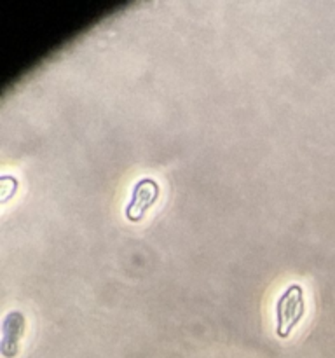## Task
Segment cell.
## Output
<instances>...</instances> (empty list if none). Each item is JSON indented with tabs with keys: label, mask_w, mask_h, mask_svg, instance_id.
I'll return each mask as SVG.
<instances>
[{
	"label": "cell",
	"mask_w": 335,
	"mask_h": 358,
	"mask_svg": "<svg viewBox=\"0 0 335 358\" xmlns=\"http://www.w3.org/2000/svg\"><path fill=\"white\" fill-rule=\"evenodd\" d=\"M27 324H24V317L20 310L9 311L2 320V352L3 355L9 357L10 350L16 353L17 343H20L21 336H23Z\"/></svg>",
	"instance_id": "obj_1"
}]
</instances>
